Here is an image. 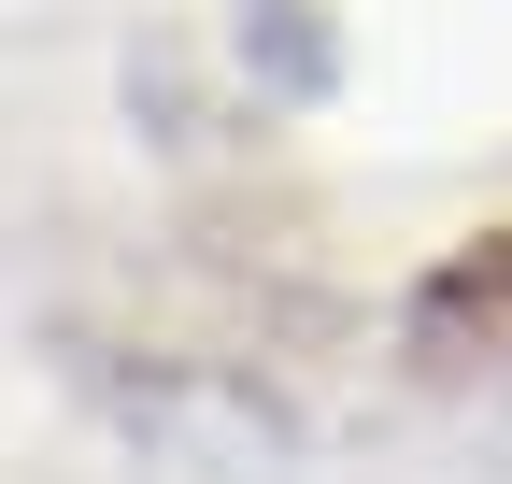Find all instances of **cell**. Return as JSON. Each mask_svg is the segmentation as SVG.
<instances>
[{
    "mask_svg": "<svg viewBox=\"0 0 512 484\" xmlns=\"http://www.w3.org/2000/svg\"><path fill=\"white\" fill-rule=\"evenodd\" d=\"M413 342L427 356H512V228L456 242V257L413 285Z\"/></svg>",
    "mask_w": 512,
    "mask_h": 484,
    "instance_id": "cell-1",
    "label": "cell"
}]
</instances>
